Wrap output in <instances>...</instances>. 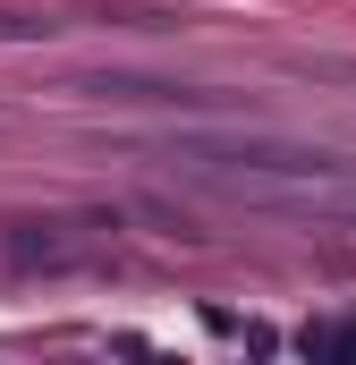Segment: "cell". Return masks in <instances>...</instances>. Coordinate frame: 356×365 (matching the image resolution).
Instances as JSON below:
<instances>
[{
    "mask_svg": "<svg viewBox=\"0 0 356 365\" xmlns=\"http://www.w3.org/2000/svg\"><path fill=\"white\" fill-rule=\"evenodd\" d=\"M93 238H77L68 221H17L9 238H0V264L9 272H68V264H85Z\"/></svg>",
    "mask_w": 356,
    "mask_h": 365,
    "instance_id": "2",
    "label": "cell"
},
{
    "mask_svg": "<svg viewBox=\"0 0 356 365\" xmlns=\"http://www.w3.org/2000/svg\"><path fill=\"white\" fill-rule=\"evenodd\" d=\"M170 162L187 179L238 187V195H340L356 179L323 145H280V136H170Z\"/></svg>",
    "mask_w": 356,
    "mask_h": 365,
    "instance_id": "1",
    "label": "cell"
}]
</instances>
